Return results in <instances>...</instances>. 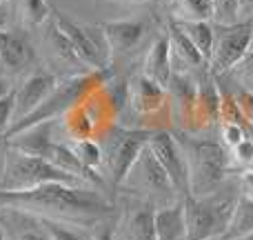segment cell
Wrapping results in <instances>:
<instances>
[{
    "instance_id": "cell-1",
    "label": "cell",
    "mask_w": 253,
    "mask_h": 240,
    "mask_svg": "<svg viewBox=\"0 0 253 240\" xmlns=\"http://www.w3.org/2000/svg\"><path fill=\"white\" fill-rule=\"evenodd\" d=\"M0 209H13L29 216H47L60 220L111 216L114 205L96 187L67 183H49L34 189L9 192L0 189Z\"/></svg>"
},
{
    "instance_id": "cell-2",
    "label": "cell",
    "mask_w": 253,
    "mask_h": 240,
    "mask_svg": "<svg viewBox=\"0 0 253 240\" xmlns=\"http://www.w3.org/2000/svg\"><path fill=\"white\" fill-rule=\"evenodd\" d=\"M189 165V196H211L220 189L224 178L231 171L229 165V151L215 140L193 138L189 134H175Z\"/></svg>"
},
{
    "instance_id": "cell-3",
    "label": "cell",
    "mask_w": 253,
    "mask_h": 240,
    "mask_svg": "<svg viewBox=\"0 0 253 240\" xmlns=\"http://www.w3.org/2000/svg\"><path fill=\"white\" fill-rule=\"evenodd\" d=\"M240 196L215 192L211 196H187L184 205V240H218L227 229Z\"/></svg>"
},
{
    "instance_id": "cell-4",
    "label": "cell",
    "mask_w": 253,
    "mask_h": 240,
    "mask_svg": "<svg viewBox=\"0 0 253 240\" xmlns=\"http://www.w3.org/2000/svg\"><path fill=\"white\" fill-rule=\"evenodd\" d=\"M151 129H126V127H111L98 140L102 149V171L111 185H125L129 171L133 169L135 160L144 147L149 144Z\"/></svg>"
},
{
    "instance_id": "cell-5",
    "label": "cell",
    "mask_w": 253,
    "mask_h": 240,
    "mask_svg": "<svg viewBox=\"0 0 253 240\" xmlns=\"http://www.w3.org/2000/svg\"><path fill=\"white\" fill-rule=\"evenodd\" d=\"M49 183H67V185H89L80 183L78 178L65 174L58 169L51 160L38 156H27V153H18L13 149H7L2 167V178H0V189H9V192H20V189H34L40 185Z\"/></svg>"
},
{
    "instance_id": "cell-6",
    "label": "cell",
    "mask_w": 253,
    "mask_h": 240,
    "mask_svg": "<svg viewBox=\"0 0 253 240\" xmlns=\"http://www.w3.org/2000/svg\"><path fill=\"white\" fill-rule=\"evenodd\" d=\"M253 47V18H240L231 25L213 22V49L209 56V71L213 76L229 74L245 53Z\"/></svg>"
},
{
    "instance_id": "cell-7",
    "label": "cell",
    "mask_w": 253,
    "mask_h": 240,
    "mask_svg": "<svg viewBox=\"0 0 253 240\" xmlns=\"http://www.w3.org/2000/svg\"><path fill=\"white\" fill-rule=\"evenodd\" d=\"M149 149L153 151V156H156V160L165 169V174L169 176L175 193L187 198L191 193V187H189V165H187V156L182 151V144L178 143L175 134H171L167 129H153L151 138H149Z\"/></svg>"
},
{
    "instance_id": "cell-8",
    "label": "cell",
    "mask_w": 253,
    "mask_h": 240,
    "mask_svg": "<svg viewBox=\"0 0 253 240\" xmlns=\"http://www.w3.org/2000/svg\"><path fill=\"white\" fill-rule=\"evenodd\" d=\"M56 85H58V80H56V76H51V74H44V71L31 74L29 78L13 92V122L22 120L34 109H38L44 98L56 89Z\"/></svg>"
},
{
    "instance_id": "cell-9",
    "label": "cell",
    "mask_w": 253,
    "mask_h": 240,
    "mask_svg": "<svg viewBox=\"0 0 253 240\" xmlns=\"http://www.w3.org/2000/svg\"><path fill=\"white\" fill-rule=\"evenodd\" d=\"M215 120H220V85L215 83V76L207 69L196 80V102H193L189 125L196 129H205Z\"/></svg>"
},
{
    "instance_id": "cell-10",
    "label": "cell",
    "mask_w": 253,
    "mask_h": 240,
    "mask_svg": "<svg viewBox=\"0 0 253 240\" xmlns=\"http://www.w3.org/2000/svg\"><path fill=\"white\" fill-rule=\"evenodd\" d=\"M53 25H56L58 29L67 36V40H69L71 47H74V51L78 53L80 62H83L89 71L107 69V65H105V60L100 58V53H98L96 45H93L91 38H89L87 27L78 25V22L69 20V18H65L60 11H53Z\"/></svg>"
},
{
    "instance_id": "cell-11",
    "label": "cell",
    "mask_w": 253,
    "mask_h": 240,
    "mask_svg": "<svg viewBox=\"0 0 253 240\" xmlns=\"http://www.w3.org/2000/svg\"><path fill=\"white\" fill-rule=\"evenodd\" d=\"M131 180H135V185L144 187L149 193H160V196L175 193L169 176L165 174V169L160 167V162L156 160V156H153V151L149 149V144L144 147V151L140 153L138 160H135L133 169L129 171V176H126L125 183H131Z\"/></svg>"
},
{
    "instance_id": "cell-12",
    "label": "cell",
    "mask_w": 253,
    "mask_h": 240,
    "mask_svg": "<svg viewBox=\"0 0 253 240\" xmlns=\"http://www.w3.org/2000/svg\"><path fill=\"white\" fill-rule=\"evenodd\" d=\"M34 60L36 53L27 34L11 29L0 31V65L4 74H20L27 67H31Z\"/></svg>"
},
{
    "instance_id": "cell-13",
    "label": "cell",
    "mask_w": 253,
    "mask_h": 240,
    "mask_svg": "<svg viewBox=\"0 0 253 240\" xmlns=\"http://www.w3.org/2000/svg\"><path fill=\"white\" fill-rule=\"evenodd\" d=\"M167 105V89L149 80L144 74L135 76L129 85V107L135 116H156Z\"/></svg>"
},
{
    "instance_id": "cell-14",
    "label": "cell",
    "mask_w": 253,
    "mask_h": 240,
    "mask_svg": "<svg viewBox=\"0 0 253 240\" xmlns=\"http://www.w3.org/2000/svg\"><path fill=\"white\" fill-rule=\"evenodd\" d=\"M4 140H7V149H13L18 153L49 158L53 147L51 122H40V125L27 127V129H20L11 136H4Z\"/></svg>"
},
{
    "instance_id": "cell-15",
    "label": "cell",
    "mask_w": 253,
    "mask_h": 240,
    "mask_svg": "<svg viewBox=\"0 0 253 240\" xmlns=\"http://www.w3.org/2000/svg\"><path fill=\"white\" fill-rule=\"evenodd\" d=\"M100 27L107 36L111 56H123V53L133 51L147 34L144 20H109L102 22Z\"/></svg>"
},
{
    "instance_id": "cell-16",
    "label": "cell",
    "mask_w": 253,
    "mask_h": 240,
    "mask_svg": "<svg viewBox=\"0 0 253 240\" xmlns=\"http://www.w3.org/2000/svg\"><path fill=\"white\" fill-rule=\"evenodd\" d=\"M167 38H169V51H171V65H173V74H187L189 69H198V67H207L205 58L200 56L193 43L184 36V31L175 25L173 20L167 27Z\"/></svg>"
},
{
    "instance_id": "cell-17",
    "label": "cell",
    "mask_w": 253,
    "mask_h": 240,
    "mask_svg": "<svg viewBox=\"0 0 253 240\" xmlns=\"http://www.w3.org/2000/svg\"><path fill=\"white\" fill-rule=\"evenodd\" d=\"M142 74L147 76L149 80H153V83H158L160 87L167 89L171 76H173V65H171V51H169L167 31H162V34L151 43L147 56H144Z\"/></svg>"
},
{
    "instance_id": "cell-18",
    "label": "cell",
    "mask_w": 253,
    "mask_h": 240,
    "mask_svg": "<svg viewBox=\"0 0 253 240\" xmlns=\"http://www.w3.org/2000/svg\"><path fill=\"white\" fill-rule=\"evenodd\" d=\"M167 96H169L175 114L191 122L193 102H196V80L189 78V74H173L167 85Z\"/></svg>"
},
{
    "instance_id": "cell-19",
    "label": "cell",
    "mask_w": 253,
    "mask_h": 240,
    "mask_svg": "<svg viewBox=\"0 0 253 240\" xmlns=\"http://www.w3.org/2000/svg\"><path fill=\"white\" fill-rule=\"evenodd\" d=\"M156 236L158 240H184V205L182 200L175 205L156 209Z\"/></svg>"
},
{
    "instance_id": "cell-20",
    "label": "cell",
    "mask_w": 253,
    "mask_h": 240,
    "mask_svg": "<svg viewBox=\"0 0 253 240\" xmlns=\"http://www.w3.org/2000/svg\"><path fill=\"white\" fill-rule=\"evenodd\" d=\"M123 240H158L156 236V211L151 207H140L126 216L123 232Z\"/></svg>"
},
{
    "instance_id": "cell-21",
    "label": "cell",
    "mask_w": 253,
    "mask_h": 240,
    "mask_svg": "<svg viewBox=\"0 0 253 240\" xmlns=\"http://www.w3.org/2000/svg\"><path fill=\"white\" fill-rule=\"evenodd\" d=\"M34 218L51 240H93V229H87L76 220L47 218V216H34Z\"/></svg>"
},
{
    "instance_id": "cell-22",
    "label": "cell",
    "mask_w": 253,
    "mask_h": 240,
    "mask_svg": "<svg viewBox=\"0 0 253 240\" xmlns=\"http://www.w3.org/2000/svg\"><path fill=\"white\" fill-rule=\"evenodd\" d=\"M62 127H65V134L71 143L91 138L93 131H96V127H93V116L89 114V109L83 102L71 107V109L62 116Z\"/></svg>"
},
{
    "instance_id": "cell-23",
    "label": "cell",
    "mask_w": 253,
    "mask_h": 240,
    "mask_svg": "<svg viewBox=\"0 0 253 240\" xmlns=\"http://www.w3.org/2000/svg\"><path fill=\"white\" fill-rule=\"evenodd\" d=\"M249 232H253V198L240 196L227 229H224V234L218 240H236Z\"/></svg>"
},
{
    "instance_id": "cell-24",
    "label": "cell",
    "mask_w": 253,
    "mask_h": 240,
    "mask_svg": "<svg viewBox=\"0 0 253 240\" xmlns=\"http://www.w3.org/2000/svg\"><path fill=\"white\" fill-rule=\"evenodd\" d=\"M173 22L184 31V36L191 40L193 47L200 51V56L209 65V56H211V49H213V25L207 20H187V22L173 20Z\"/></svg>"
},
{
    "instance_id": "cell-25",
    "label": "cell",
    "mask_w": 253,
    "mask_h": 240,
    "mask_svg": "<svg viewBox=\"0 0 253 240\" xmlns=\"http://www.w3.org/2000/svg\"><path fill=\"white\" fill-rule=\"evenodd\" d=\"M173 20H207L213 22V2L211 0H169Z\"/></svg>"
},
{
    "instance_id": "cell-26",
    "label": "cell",
    "mask_w": 253,
    "mask_h": 240,
    "mask_svg": "<svg viewBox=\"0 0 253 240\" xmlns=\"http://www.w3.org/2000/svg\"><path fill=\"white\" fill-rule=\"evenodd\" d=\"M18 16H20L25 27H40L49 20L51 16V7L47 0H16Z\"/></svg>"
},
{
    "instance_id": "cell-27",
    "label": "cell",
    "mask_w": 253,
    "mask_h": 240,
    "mask_svg": "<svg viewBox=\"0 0 253 240\" xmlns=\"http://www.w3.org/2000/svg\"><path fill=\"white\" fill-rule=\"evenodd\" d=\"M47 43H49V47L53 49V53H56V58L60 62H65V65H69V67H83L84 71H89L87 67L80 62L78 53L74 51L71 43L67 40V36L62 34V31L58 29L56 25H51V31H49V36H47Z\"/></svg>"
},
{
    "instance_id": "cell-28",
    "label": "cell",
    "mask_w": 253,
    "mask_h": 240,
    "mask_svg": "<svg viewBox=\"0 0 253 240\" xmlns=\"http://www.w3.org/2000/svg\"><path fill=\"white\" fill-rule=\"evenodd\" d=\"M69 147L74 149V153L83 160L84 167H89V169L96 171V174L102 171V149H100V143H98V140H93V138L76 140V143H69Z\"/></svg>"
},
{
    "instance_id": "cell-29",
    "label": "cell",
    "mask_w": 253,
    "mask_h": 240,
    "mask_svg": "<svg viewBox=\"0 0 253 240\" xmlns=\"http://www.w3.org/2000/svg\"><path fill=\"white\" fill-rule=\"evenodd\" d=\"M7 211L18 220L16 240H51L47 236V232L38 225V220H36L34 216L22 214V211H13V209H7Z\"/></svg>"
},
{
    "instance_id": "cell-30",
    "label": "cell",
    "mask_w": 253,
    "mask_h": 240,
    "mask_svg": "<svg viewBox=\"0 0 253 240\" xmlns=\"http://www.w3.org/2000/svg\"><path fill=\"white\" fill-rule=\"evenodd\" d=\"M215 25H231L240 20V0H211Z\"/></svg>"
},
{
    "instance_id": "cell-31",
    "label": "cell",
    "mask_w": 253,
    "mask_h": 240,
    "mask_svg": "<svg viewBox=\"0 0 253 240\" xmlns=\"http://www.w3.org/2000/svg\"><path fill=\"white\" fill-rule=\"evenodd\" d=\"M229 74H231L233 78L238 80L240 89L253 92V47L245 53V58H242V60L238 62V65L233 67L231 71H229Z\"/></svg>"
},
{
    "instance_id": "cell-32",
    "label": "cell",
    "mask_w": 253,
    "mask_h": 240,
    "mask_svg": "<svg viewBox=\"0 0 253 240\" xmlns=\"http://www.w3.org/2000/svg\"><path fill=\"white\" fill-rule=\"evenodd\" d=\"M247 136H251V134L245 129V127L233 125V122H222V138H224V147L227 149H233L238 143H242Z\"/></svg>"
},
{
    "instance_id": "cell-33",
    "label": "cell",
    "mask_w": 253,
    "mask_h": 240,
    "mask_svg": "<svg viewBox=\"0 0 253 240\" xmlns=\"http://www.w3.org/2000/svg\"><path fill=\"white\" fill-rule=\"evenodd\" d=\"M231 156L238 165H242V167L249 169V167L253 165V138L251 136H247L242 143H238L236 147L231 149Z\"/></svg>"
},
{
    "instance_id": "cell-34",
    "label": "cell",
    "mask_w": 253,
    "mask_h": 240,
    "mask_svg": "<svg viewBox=\"0 0 253 240\" xmlns=\"http://www.w3.org/2000/svg\"><path fill=\"white\" fill-rule=\"evenodd\" d=\"M13 122V92L0 98V136L9 131Z\"/></svg>"
},
{
    "instance_id": "cell-35",
    "label": "cell",
    "mask_w": 253,
    "mask_h": 240,
    "mask_svg": "<svg viewBox=\"0 0 253 240\" xmlns=\"http://www.w3.org/2000/svg\"><path fill=\"white\" fill-rule=\"evenodd\" d=\"M233 96H236L238 105H240V109H242V116L247 118V122H249V127H251V131H253V92L238 89V92H233Z\"/></svg>"
},
{
    "instance_id": "cell-36",
    "label": "cell",
    "mask_w": 253,
    "mask_h": 240,
    "mask_svg": "<svg viewBox=\"0 0 253 240\" xmlns=\"http://www.w3.org/2000/svg\"><path fill=\"white\" fill-rule=\"evenodd\" d=\"M118 234H116L111 220H98V225L93 227V240H116Z\"/></svg>"
},
{
    "instance_id": "cell-37",
    "label": "cell",
    "mask_w": 253,
    "mask_h": 240,
    "mask_svg": "<svg viewBox=\"0 0 253 240\" xmlns=\"http://www.w3.org/2000/svg\"><path fill=\"white\" fill-rule=\"evenodd\" d=\"M240 187H242V196L253 198V169H245V171H242Z\"/></svg>"
},
{
    "instance_id": "cell-38",
    "label": "cell",
    "mask_w": 253,
    "mask_h": 240,
    "mask_svg": "<svg viewBox=\"0 0 253 240\" xmlns=\"http://www.w3.org/2000/svg\"><path fill=\"white\" fill-rule=\"evenodd\" d=\"M245 13V18H253V0H240V16Z\"/></svg>"
},
{
    "instance_id": "cell-39",
    "label": "cell",
    "mask_w": 253,
    "mask_h": 240,
    "mask_svg": "<svg viewBox=\"0 0 253 240\" xmlns=\"http://www.w3.org/2000/svg\"><path fill=\"white\" fill-rule=\"evenodd\" d=\"M7 94H11V87H9V80L0 74V98L7 96Z\"/></svg>"
},
{
    "instance_id": "cell-40",
    "label": "cell",
    "mask_w": 253,
    "mask_h": 240,
    "mask_svg": "<svg viewBox=\"0 0 253 240\" xmlns=\"http://www.w3.org/2000/svg\"><path fill=\"white\" fill-rule=\"evenodd\" d=\"M118 2H129V4H147L151 0H118Z\"/></svg>"
},
{
    "instance_id": "cell-41",
    "label": "cell",
    "mask_w": 253,
    "mask_h": 240,
    "mask_svg": "<svg viewBox=\"0 0 253 240\" xmlns=\"http://www.w3.org/2000/svg\"><path fill=\"white\" fill-rule=\"evenodd\" d=\"M236 240H253V232L245 234V236H240V238H236Z\"/></svg>"
},
{
    "instance_id": "cell-42",
    "label": "cell",
    "mask_w": 253,
    "mask_h": 240,
    "mask_svg": "<svg viewBox=\"0 0 253 240\" xmlns=\"http://www.w3.org/2000/svg\"><path fill=\"white\" fill-rule=\"evenodd\" d=\"M2 29H4V16L0 13V31H2Z\"/></svg>"
},
{
    "instance_id": "cell-43",
    "label": "cell",
    "mask_w": 253,
    "mask_h": 240,
    "mask_svg": "<svg viewBox=\"0 0 253 240\" xmlns=\"http://www.w3.org/2000/svg\"><path fill=\"white\" fill-rule=\"evenodd\" d=\"M0 240H7V238H4V229H2V223H0Z\"/></svg>"
},
{
    "instance_id": "cell-44",
    "label": "cell",
    "mask_w": 253,
    "mask_h": 240,
    "mask_svg": "<svg viewBox=\"0 0 253 240\" xmlns=\"http://www.w3.org/2000/svg\"><path fill=\"white\" fill-rule=\"evenodd\" d=\"M0 74H4V71H2V65H0Z\"/></svg>"
},
{
    "instance_id": "cell-45",
    "label": "cell",
    "mask_w": 253,
    "mask_h": 240,
    "mask_svg": "<svg viewBox=\"0 0 253 240\" xmlns=\"http://www.w3.org/2000/svg\"><path fill=\"white\" fill-rule=\"evenodd\" d=\"M116 240H123V238H120V234H118V238H116Z\"/></svg>"
},
{
    "instance_id": "cell-46",
    "label": "cell",
    "mask_w": 253,
    "mask_h": 240,
    "mask_svg": "<svg viewBox=\"0 0 253 240\" xmlns=\"http://www.w3.org/2000/svg\"><path fill=\"white\" fill-rule=\"evenodd\" d=\"M0 2H2V0H0Z\"/></svg>"
},
{
    "instance_id": "cell-47",
    "label": "cell",
    "mask_w": 253,
    "mask_h": 240,
    "mask_svg": "<svg viewBox=\"0 0 253 240\" xmlns=\"http://www.w3.org/2000/svg\"><path fill=\"white\" fill-rule=\"evenodd\" d=\"M13 2H16V0H13Z\"/></svg>"
}]
</instances>
